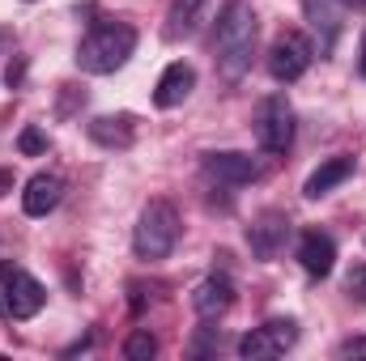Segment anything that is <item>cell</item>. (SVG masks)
Here are the masks:
<instances>
[{
	"mask_svg": "<svg viewBox=\"0 0 366 361\" xmlns=\"http://www.w3.org/2000/svg\"><path fill=\"white\" fill-rule=\"evenodd\" d=\"M311 60H315V51H311V43H307L298 30L277 34L273 47H269V73H273V81H281V86L298 81V77L311 68Z\"/></svg>",
	"mask_w": 366,
	"mask_h": 361,
	"instance_id": "7",
	"label": "cell"
},
{
	"mask_svg": "<svg viewBox=\"0 0 366 361\" xmlns=\"http://www.w3.org/2000/svg\"><path fill=\"white\" fill-rule=\"evenodd\" d=\"M290 217L281 213V208H264L260 217H252V225H247V247H252V255L260 260V264H273L277 255L285 251V243H290Z\"/></svg>",
	"mask_w": 366,
	"mask_h": 361,
	"instance_id": "8",
	"label": "cell"
},
{
	"mask_svg": "<svg viewBox=\"0 0 366 361\" xmlns=\"http://www.w3.org/2000/svg\"><path fill=\"white\" fill-rule=\"evenodd\" d=\"M0 315H4V298H0Z\"/></svg>",
	"mask_w": 366,
	"mask_h": 361,
	"instance_id": "26",
	"label": "cell"
},
{
	"mask_svg": "<svg viewBox=\"0 0 366 361\" xmlns=\"http://www.w3.org/2000/svg\"><path fill=\"white\" fill-rule=\"evenodd\" d=\"M302 13L320 39V56H332V47L341 39V4L337 0H302Z\"/></svg>",
	"mask_w": 366,
	"mask_h": 361,
	"instance_id": "14",
	"label": "cell"
},
{
	"mask_svg": "<svg viewBox=\"0 0 366 361\" xmlns=\"http://www.w3.org/2000/svg\"><path fill=\"white\" fill-rule=\"evenodd\" d=\"M204 179L222 183V187H247V183L264 179V166L252 158V153H234V149H222V153H204Z\"/></svg>",
	"mask_w": 366,
	"mask_h": 361,
	"instance_id": "9",
	"label": "cell"
},
{
	"mask_svg": "<svg viewBox=\"0 0 366 361\" xmlns=\"http://www.w3.org/2000/svg\"><path fill=\"white\" fill-rule=\"evenodd\" d=\"M294 255H298L302 272L315 276V280H324L328 272L337 268V243H332V234H324V230H302Z\"/></svg>",
	"mask_w": 366,
	"mask_h": 361,
	"instance_id": "10",
	"label": "cell"
},
{
	"mask_svg": "<svg viewBox=\"0 0 366 361\" xmlns=\"http://www.w3.org/2000/svg\"><path fill=\"white\" fill-rule=\"evenodd\" d=\"M179 213L171 200H149L137 217V230H132V251L137 260H167L175 247H179Z\"/></svg>",
	"mask_w": 366,
	"mask_h": 361,
	"instance_id": "3",
	"label": "cell"
},
{
	"mask_svg": "<svg viewBox=\"0 0 366 361\" xmlns=\"http://www.w3.org/2000/svg\"><path fill=\"white\" fill-rule=\"evenodd\" d=\"M234 306V280L230 276H204L196 289H192V310L204 319V323H213V319H222L226 310Z\"/></svg>",
	"mask_w": 366,
	"mask_h": 361,
	"instance_id": "11",
	"label": "cell"
},
{
	"mask_svg": "<svg viewBox=\"0 0 366 361\" xmlns=\"http://www.w3.org/2000/svg\"><path fill=\"white\" fill-rule=\"evenodd\" d=\"M154 353H158V340H154L145 327H137V332L124 340V357H128V361H149Z\"/></svg>",
	"mask_w": 366,
	"mask_h": 361,
	"instance_id": "18",
	"label": "cell"
},
{
	"mask_svg": "<svg viewBox=\"0 0 366 361\" xmlns=\"http://www.w3.org/2000/svg\"><path fill=\"white\" fill-rule=\"evenodd\" d=\"M192 90H196V68L183 64V60H175V64H167V73H162L158 86H154V106H158V111H175V106L187 102Z\"/></svg>",
	"mask_w": 366,
	"mask_h": 361,
	"instance_id": "12",
	"label": "cell"
},
{
	"mask_svg": "<svg viewBox=\"0 0 366 361\" xmlns=\"http://www.w3.org/2000/svg\"><path fill=\"white\" fill-rule=\"evenodd\" d=\"M4 43H9V34H4V30H0V47H4Z\"/></svg>",
	"mask_w": 366,
	"mask_h": 361,
	"instance_id": "25",
	"label": "cell"
},
{
	"mask_svg": "<svg viewBox=\"0 0 366 361\" xmlns=\"http://www.w3.org/2000/svg\"><path fill=\"white\" fill-rule=\"evenodd\" d=\"M132 51H137V30L128 21H94L77 43V68L90 77H107L124 68Z\"/></svg>",
	"mask_w": 366,
	"mask_h": 361,
	"instance_id": "2",
	"label": "cell"
},
{
	"mask_svg": "<svg viewBox=\"0 0 366 361\" xmlns=\"http://www.w3.org/2000/svg\"><path fill=\"white\" fill-rule=\"evenodd\" d=\"M0 285H4V315L9 319H34L43 310V302H47V289L26 268L0 264Z\"/></svg>",
	"mask_w": 366,
	"mask_h": 361,
	"instance_id": "5",
	"label": "cell"
},
{
	"mask_svg": "<svg viewBox=\"0 0 366 361\" xmlns=\"http://www.w3.org/2000/svg\"><path fill=\"white\" fill-rule=\"evenodd\" d=\"M354 175V158L350 153H337V158H328V162H320L311 175H307V183H302V195L307 200H324L328 191H337L341 183Z\"/></svg>",
	"mask_w": 366,
	"mask_h": 361,
	"instance_id": "16",
	"label": "cell"
},
{
	"mask_svg": "<svg viewBox=\"0 0 366 361\" xmlns=\"http://www.w3.org/2000/svg\"><path fill=\"white\" fill-rule=\"evenodd\" d=\"M298 345V323L294 319H269L264 327H252L243 340H239V357L247 361H269L281 357Z\"/></svg>",
	"mask_w": 366,
	"mask_h": 361,
	"instance_id": "6",
	"label": "cell"
},
{
	"mask_svg": "<svg viewBox=\"0 0 366 361\" xmlns=\"http://www.w3.org/2000/svg\"><path fill=\"white\" fill-rule=\"evenodd\" d=\"M60 200H64V179L51 175V171H39L34 179L26 183V191H21V208H26V217H47Z\"/></svg>",
	"mask_w": 366,
	"mask_h": 361,
	"instance_id": "15",
	"label": "cell"
},
{
	"mask_svg": "<svg viewBox=\"0 0 366 361\" xmlns=\"http://www.w3.org/2000/svg\"><path fill=\"white\" fill-rule=\"evenodd\" d=\"M341 9H366V0H337Z\"/></svg>",
	"mask_w": 366,
	"mask_h": 361,
	"instance_id": "23",
	"label": "cell"
},
{
	"mask_svg": "<svg viewBox=\"0 0 366 361\" xmlns=\"http://www.w3.org/2000/svg\"><path fill=\"white\" fill-rule=\"evenodd\" d=\"M256 13L247 0H230L217 17V30H213V60H217V73L222 81H239L247 68H252V56H256Z\"/></svg>",
	"mask_w": 366,
	"mask_h": 361,
	"instance_id": "1",
	"label": "cell"
},
{
	"mask_svg": "<svg viewBox=\"0 0 366 361\" xmlns=\"http://www.w3.org/2000/svg\"><path fill=\"white\" fill-rule=\"evenodd\" d=\"M337 357H366V336H354V340H341Z\"/></svg>",
	"mask_w": 366,
	"mask_h": 361,
	"instance_id": "21",
	"label": "cell"
},
{
	"mask_svg": "<svg viewBox=\"0 0 366 361\" xmlns=\"http://www.w3.org/2000/svg\"><path fill=\"white\" fill-rule=\"evenodd\" d=\"M9 187H13V171H0V195H4Z\"/></svg>",
	"mask_w": 366,
	"mask_h": 361,
	"instance_id": "22",
	"label": "cell"
},
{
	"mask_svg": "<svg viewBox=\"0 0 366 361\" xmlns=\"http://www.w3.org/2000/svg\"><path fill=\"white\" fill-rule=\"evenodd\" d=\"M86 132H90L94 145H102V149H132L137 145V119L132 115H98L86 123Z\"/></svg>",
	"mask_w": 366,
	"mask_h": 361,
	"instance_id": "13",
	"label": "cell"
},
{
	"mask_svg": "<svg viewBox=\"0 0 366 361\" xmlns=\"http://www.w3.org/2000/svg\"><path fill=\"white\" fill-rule=\"evenodd\" d=\"M204 4H209V0H171V9H167V26H162V34H167L171 43H179V39H187V34L196 30V21H200V13H204Z\"/></svg>",
	"mask_w": 366,
	"mask_h": 361,
	"instance_id": "17",
	"label": "cell"
},
{
	"mask_svg": "<svg viewBox=\"0 0 366 361\" xmlns=\"http://www.w3.org/2000/svg\"><path fill=\"white\" fill-rule=\"evenodd\" d=\"M345 289H350V298L366 302V264H354V268H350V276H345Z\"/></svg>",
	"mask_w": 366,
	"mask_h": 361,
	"instance_id": "20",
	"label": "cell"
},
{
	"mask_svg": "<svg viewBox=\"0 0 366 361\" xmlns=\"http://www.w3.org/2000/svg\"><path fill=\"white\" fill-rule=\"evenodd\" d=\"M17 149L26 153V158H39V153H47V132L43 128H21V136H17Z\"/></svg>",
	"mask_w": 366,
	"mask_h": 361,
	"instance_id": "19",
	"label": "cell"
},
{
	"mask_svg": "<svg viewBox=\"0 0 366 361\" xmlns=\"http://www.w3.org/2000/svg\"><path fill=\"white\" fill-rule=\"evenodd\" d=\"M358 64H362V77H366V39H362V60Z\"/></svg>",
	"mask_w": 366,
	"mask_h": 361,
	"instance_id": "24",
	"label": "cell"
},
{
	"mask_svg": "<svg viewBox=\"0 0 366 361\" xmlns=\"http://www.w3.org/2000/svg\"><path fill=\"white\" fill-rule=\"evenodd\" d=\"M252 132H256V145L264 153H277V158L290 153V145H294V106L285 102V93H269L256 106Z\"/></svg>",
	"mask_w": 366,
	"mask_h": 361,
	"instance_id": "4",
	"label": "cell"
}]
</instances>
